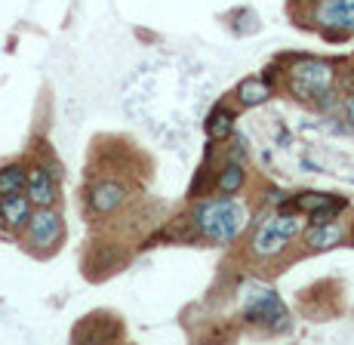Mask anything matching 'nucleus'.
<instances>
[{"label":"nucleus","instance_id":"1","mask_svg":"<svg viewBox=\"0 0 354 345\" xmlns=\"http://www.w3.org/2000/svg\"><path fill=\"white\" fill-rule=\"evenodd\" d=\"M192 219H194V228H197L201 238H207L213 243H231L237 234L243 232L250 213H247V207L243 204H237V201H231V198L222 194V198H213V201L197 204Z\"/></svg>","mask_w":354,"mask_h":345},{"label":"nucleus","instance_id":"12","mask_svg":"<svg viewBox=\"0 0 354 345\" xmlns=\"http://www.w3.org/2000/svg\"><path fill=\"white\" fill-rule=\"evenodd\" d=\"M342 241V228L336 222H326V225H311L305 232V247L308 250H330Z\"/></svg>","mask_w":354,"mask_h":345},{"label":"nucleus","instance_id":"11","mask_svg":"<svg viewBox=\"0 0 354 345\" xmlns=\"http://www.w3.org/2000/svg\"><path fill=\"white\" fill-rule=\"evenodd\" d=\"M243 182H247V170H243L237 160H228V164L222 167V173L216 176L213 192H219V194H225V198H231V194H237L243 188Z\"/></svg>","mask_w":354,"mask_h":345},{"label":"nucleus","instance_id":"3","mask_svg":"<svg viewBox=\"0 0 354 345\" xmlns=\"http://www.w3.org/2000/svg\"><path fill=\"white\" fill-rule=\"evenodd\" d=\"M62 216L56 213L53 207H37V213L31 216V222L25 225V238L34 250H40V253H50V250L59 247V241H62Z\"/></svg>","mask_w":354,"mask_h":345},{"label":"nucleus","instance_id":"10","mask_svg":"<svg viewBox=\"0 0 354 345\" xmlns=\"http://www.w3.org/2000/svg\"><path fill=\"white\" fill-rule=\"evenodd\" d=\"M268 99H271V86L265 77H247L237 86V102L243 108H256V105L268 102Z\"/></svg>","mask_w":354,"mask_h":345},{"label":"nucleus","instance_id":"14","mask_svg":"<svg viewBox=\"0 0 354 345\" xmlns=\"http://www.w3.org/2000/svg\"><path fill=\"white\" fill-rule=\"evenodd\" d=\"M231 133H234V111H228V108H213L207 118V136L213 142H225Z\"/></svg>","mask_w":354,"mask_h":345},{"label":"nucleus","instance_id":"7","mask_svg":"<svg viewBox=\"0 0 354 345\" xmlns=\"http://www.w3.org/2000/svg\"><path fill=\"white\" fill-rule=\"evenodd\" d=\"M28 198L34 201V207H53L56 204V176L50 173V167L34 164L28 167Z\"/></svg>","mask_w":354,"mask_h":345},{"label":"nucleus","instance_id":"16","mask_svg":"<svg viewBox=\"0 0 354 345\" xmlns=\"http://www.w3.org/2000/svg\"><path fill=\"white\" fill-rule=\"evenodd\" d=\"M348 114H351V120H354V99H351V102H348Z\"/></svg>","mask_w":354,"mask_h":345},{"label":"nucleus","instance_id":"15","mask_svg":"<svg viewBox=\"0 0 354 345\" xmlns=\"http://www.w3.org/2000/svg\"><path fill=\"white\" fill-rule=\"evenodd\" d=\"M336 201H342V198H333V194H321V192H305V194H299V198H292L290 207L296 209V213H315V209L330 207V204H336Z\"/></svg>","mask_w":354,"mask_h":345},{"label":"nucleus","instance_id":"2","mask_svg":"<svg viewBox=\"0 0 354 345\" xmlns=\"http://www.w3.org/2000/svg\"><path fill=\"white\" fill-rule=\"evenodd\" d=\"M333 86V68L326 62H315V59H305L296 68L290 71V90L299 99H315L326 96Z\"/></svg>","mask_w":354,"mask_h":345},{"label":"nucleus","instance_id":"13","mask_svg":"<svg viewBox=\"0 0 354 345\" xmlns=\"http://www.w3.org/2000/svg\"><path fill=\"white\" fill-rule=\"evenodd\" d=\"M28 188V170L22 164H3L0 167V198H10Z\"/></svg>","mask_w":354,"mask_h":345},{"label":"nucleus","instance_id":"8","mask_svg":"<svg viewBox=\"0 0 354 345\" xmlns=\"http://www.w3.org/2000/svg\"><path fill=\"white\" fill-rule=\"evenodd\" d=\"M127 198H129L127 185H120V182H99L90 192V209L99 216H111L127 204Z\"/></svg>","mask_w":354,"mask_h":345},{"label":"nucleus","instance_id":"9","mask_svg":"<svg viewBox=\"0 0 354 345\" xmlns=\"http://www.w3.org/2000/svg\"><path fill=\"white\" fill-rule=\"evenodd\" d=\"M321 19L342 35H354V0H326L321 6Z\"/></svg>","mask_w":354,"mask_h":345},{"label":"nucleus","instance_id":"6","mask_svg":"<svg viewBox=\"0 0 354 345\" xmlns=\"http://www.w3.org/2000/svg\"><path fill=\"white\" fill-rule=\"evenodd\" d=\"M290 241L292 238L283 232L281 225H277V219H268L253 234V241H250V250H253L256 256H262V259H274V256H281L283 250L290 247Z\"/></svg>","mask_w":354,"mask_h":345},{"label":"nucleus","instance_id":"5","mask_svg":"<svg viewBox=\"0 0 354 345\" xmlns=\"http://www.w3.org/2000/svg\"><path fill=\"white\" fill-rule=\"evenodd\" d=\"M34 216V201L28 198V192L10 194L0 198V228L3 232H22Z\"/></svg>","mask_w":354,"mask_h":345},{"label":"nucleus","instance_id":"4","mask_svg":"<svg viewBox=\"0 0 354 345\" xmlns=\"http://www.w3.org/2000/svg\"><path fill=\"white\" fill-rule=\"evenodd\" d=\"M243 317H247L250 324H265V327L271 330H283L287 327V308L281 306V299H277L271 290H259V293L250 299V306L243 308Z\"/></svg>","mask_w":354,"mask_h":345}]
</instances>
